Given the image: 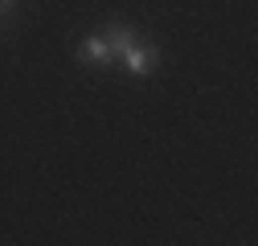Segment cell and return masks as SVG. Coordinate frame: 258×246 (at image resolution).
<instances>
[{
  "label": "cell",
  "mask_w": 258,
  "mask_h": 246,
  "mask_svg": "<svg viewBox=\"0 0 258 246\" xmlns=\"http://www.w3.org/2000/svg\"><path fill=\"white\" fill-rule=\"evenodd\" d=\"M103 33H107V41H111V53H115V57L136 41V29H127V25H111V29H103Z\"/></svg>",
  "instance_id": "obj_3"
},
{
  "label": "cell",
  "mask_w": 258,
  "mask_h": 246,
  "mask_svg": "<svg viewBox=\"0 0 258 246\" xmlns=\"http://www.w3.org/2000/svg\"><path fill=\"white\" fill-rule=\"evenodd\" d=\"M119 57H123L127 74H136V78H148V74L160 66V49H156V45H148V41H140V37H136L132 45H127Z\"/></svg>",
  "instance_id": "obj_1"
},
{
  "label": "cell",
  "mask_w": 258,
  "mask_h": 246,
  "mask_svg": "<svg viewBox=\"0 0 258 246\" xmlns=\"http://www.w3.org/2000/svg\"><path fill=\"white\" fill-rule=\"evenodd\" d=\"M5 5H9V0H5Z\"/></svg>",
  "instance_id": "obj_4"
},
{
  "label": "cell",
  "mask_w": 258,
  "mask_h": 246,
  "mask_svg": "<svg viewBox=\"0 0 258 246\" xmlns=\"http://www.w3.org/2000/svg\"><path fill=\"white\" fill-rule=\"evenodd\" d=\"M78 57L90 61V66H99V61H111L115 53H111L107 33H90V37H82V41H78Z\"/></svg>",
  "instance_id": "obj_2"
}]
</instances>
